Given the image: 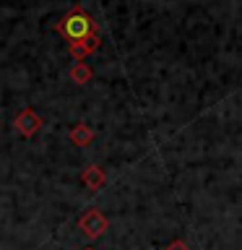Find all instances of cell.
Instances as JSON below:
<instances>
[{
    "instance_id": "cell-1",
    "label": "cell",
    "mask_w": 242,
    "mask_h": 250,
    "mask_svg": "<svg viewBox=\"0 0 242 250\" xmlns=\"http://www.w3.org/2000/svg\"><path fill=\"white\" fill-rule=\"evenodd\" d=\"M58 31L65 39H70V44H73V42H83V39H89V37H97V23H94V19L83 11V8H73V11L58 23Z\"/></svg>"
},
{
    "instance_id": "cell-2",
    "label": "cell",
    "mask_w": 242,
    "mask_h": 250,
    "mask_svg": "<svg viewBox=\"0 0 242 250\" xmlns=\"http://www.w3.org/2000/svg\"><path fill=\"white\" fill-rule=\"evenodd\" d=\"M78 227H81V232H83L89 240H97L99 234L107 229V219H104V214H101L99 208H89V211L81 216Z\"/></svg>"
},
{
    "instance_id": "cell-3",
    "label": "cell",
    "mask_w": 242,
    "mask_h": 250,
    "mask_svg": "<svg viewBox=\"0 0 242 250\" xmlns=\"http://www.w3.org/2000/svg\"><path fill=\"white\" fill-rule=\"evenodd\" d=\"M39 125H42V120L31 112V109H26V112H21L19 117H16V128H19V133L21 136H31Z\"/></svg>"
},
{
    "instance_id": "cell-4",
    "label": "cell",
    "mask_w": 242,
    "mask_h": 250,
    "mask_svg": "<svg viewBox=\"0 0 242 250\" xmlns=\"http://www.w3.org/2000/svg\"><path fill=\"white\" fill-rule=\"evenodd\" d=\"M97 47H99V37H89V39H83V42H73V44H70V55H73L78 62H83L86 55H91Z\"/></svg>"
},
{
    "instance_id": "cell-5",
    "label": "cell",
    "mask_w": 242,
    "mask_h": 250,
    "mask_svg": "<svg viewBox=\"0 0 242 250\" xmlns=\"http://www.w3.org/2000/svg\"><path fill=\"white\" fill-rule=\"evenodd\" d=\"M83 183L89 190H99V185L104 183V172H101L99 167H89L83 172Z\"/></svg>"
},
{
    "instance_id": "cell-6",
    "label": "cell",
    "mask_w": 242,
    "mask_h": 250,
    "mask_svg": "<svg viewBox=\"0 0 242 250\" xmlns=\"http://www.w3.org/2000/svg\"><path fill=\"white\" fill-rule=\"evenodd\" d=\"M70 78H73L76 83H86L91 78V68L83 65V62H76V68L70 70Z\"/></svg>"
},
{
    "instance_id": "cell-7",
    "label": "cell",
    "mask_w": 242,
    "mask_h": 250,
    "mask_svg": "<svg viewBox=\"0 0 242 250\" xmlns=\"http://www.w3.org/2000/svg\"><path fill=\"white\" fill-rule=\"evenodd\" d=\"M73 141H76V144H89V141H91V130L83 128V125H78V128L73 130Z\"/></svg>"
},
{
    "instance_id": "cell-8",
    "label": "cell",
    "mask_w": 242,
    "mask_h": 250,
    "mask_svg": "<svg viewBox=\"0 0 242 250\" xmlns=\"http://www.w3.org/2000/svg\"><path fill=\"white\" fill-rule=\"evenodd\" d=\"M164 250H190V248H187L185 242H180V240H175V242H172V245H167V248H164Z\"/></svg>"
},
{
    "instance_id": "cell-9",
    "label": "cell",
    "mask_w": 242,
    "mask_h": 250,
    "mask_svg": "<svg viewBox=\"0 0 242 250\" xmlns=\"http://www.w3.org/2000/svg\"><path fill=\"white\" fill-rule=\"evenodd\" d=\"M86 250H94V248H86Z\"/></svg>"
}]
</instances>
